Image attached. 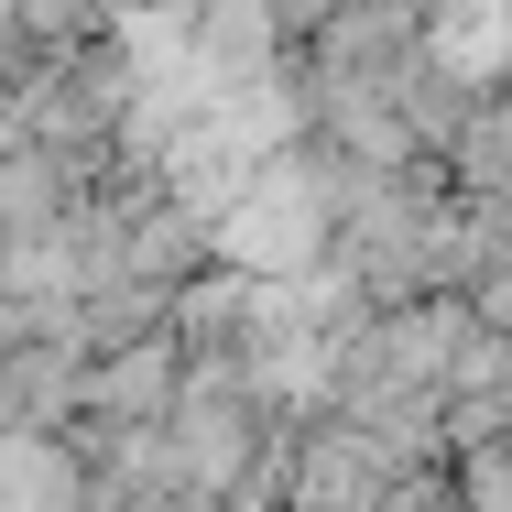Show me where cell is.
Segmentation results:
<instances>
[{
	"label": "cell",
	"instance_id": "7a4b0ae2",
	"mask_svg": "<svg viewBox=\"0 0 512 512\" xmlns=\"http://www.w3.org/2000/svg\"><path fill=\"white\" fill-rule=\"evenodd\" d=\"M436 175H447L469 207H502V197H512V88H480L469 131L447 142V164H436Z\"/></svg>",
	"mask_w": 512,
	"mask_h": 512
},
{
	"label": "cell",
	"instance_id": "6da1fadb",
	"mask_svg": "<svg viewBox=\"0 0 512 512\" xmlns=\"http://www.w3.org/2000/svg\"><path fill=\"white\" fill-rule=\"evenodd\" d=\"M360 316L382 306H425V295H469V251H458V186L436 164L382 175V186H349V207L327 218V251H316Z\"/></svg>",
	"mask_w": 512,
	"mask_h": 512
}]
</instances>
